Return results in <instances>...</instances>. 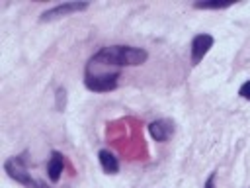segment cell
Returning a JSON list of instances; mask_svg holds the SVG:
<instances>
[{
  "mask_svg": "<svg viewBox=\"0 0 250 188\" xmlns=\"http://www.w3.org/2000/svg\"><path fill=\"white\" fill-rule=\"evenodd\" d=\"M88 8V2H64V4H57L55 8L47 10L41 14V22H51V20H57V18H64L68 14H74V12H82Z\"/></svg>",
  "mask_w": 250,
  "mask_h": 188,
  "instance_id": "cell-5",
  "label": "cell"
},
{
  "mask_svg": "<svg viewBox=\"0 0 250 188\" xmlns=\"http://www.w3.org/2000/svg\"><path fill=\"white\" fill-rule=\"evenodd\" d=\"M215 174H217V172H211V174L207 176V180H205V186H203V188H215Z\"/></svg>",
  "mask_w": 250,
  "mask_h": 188,
  "instance_id": "cell-12",
  "label": "cell"
},
{
  "mask_svg": "<svg viewBox=\"0 0 250 188\" xmlns=\"http://www.w3.org/2000/svg\"><path fill=\"white\" fill-rule=\"evenodd\" d=\"M229 6H232L230 0H227V2L211 0V2H195L193 4V8H197V10H223V8H229Z\"/></svg>",
  "mask_w": 250,
  "mask_h": 188,
  "instance_id": "cell-9",
  "label": "cell"
},
{
  "mask_svg": "<svg viewBox=\"0 0 250 188\" xmlns=\"http://www.w3.org/2000/svg\"><path fill=\"white\" fill-rule=\"evenodd\" d=\"M98 161H100L102 170H104L105 174H115V172L119 170V161H117V157H115L111 151H107V149H102V151L98 153Z\"/></svg>",
  "mask_w": 250,
  "mask_h": 188,
  "instance_id": "cell-8",
  "label": "cell"
},
{
  "mask_svg": "<svg viewBox=\"0 0 250 188\" xmlns=\"http://www.w3.org/2000/svg\"><path fill=\"white\" fill-rule=\"evenodd\" d=\"M238 96H242L244 100H248V102H250V80H246V82L238 88Z\"/></svg>",
  "mask_w": 250,
  "mask_h": 188,
  "instance_id": "cell-11",
  "label": "cell"
},
{
  "mask_svg": "<svg viewBox=\"0 0 250 188\" xmlns=\"http://www.w3.org/2000/svg\"><path fill=\"white\" fill-rule=\"evenodd\" d=\"M215 39L213 35L209 33H197L193 39H191V45H189V55H191V65H199L203 61V57L209 53V49L213 47Z\"/></svg>",
  "mask_w": 250,
  "mask_h": 188,
  "instance_id": "cell-4",
  "label": "cell"
},
{
  "mask_svg": "<svg viewBox=\"0 0 250 188\" xmlns=\"http://www.w3.org/2000/svg\"><path fill=\"white\" fill-rule=\"evenodd\" d=\"M174 129H176V125H174V121L172 119H154V121H150L148 123V133H150V137L154 139V141H158V143H164V141H168L172 135H174Z\"/></svg>",
  "mask_w": 250,
  "mask_h": 188,
  "instance_id": "cell-6",
  "label": "cell"
},
{
  "mask_svg": "<svg viewBox=\"0 0 250 188\" xmlns=\"http://www.w3.org/2000/svg\"><path fill=\"white\" fill-rule=\"evenodd\" d=\"M62 168H64V155L59 153V151H51L49 163H47L49 180H51V182H59V178H61V174H62Z\"/></svg>",
  "mask_w": 250,
  "mask_h": 188,
  "instance_id": "cell-7",
  "label": "cell"
},
{
  "mask_svg": "<svg viewBox=\"0 0 250 188\" xmlns=\"http://www.w3.org/2000/svg\"><path fill=\"white\" fill-rule=\"evenodd\" d=\"M4 170H6V174H8L12 180L23 184L25 188H51L49 184H45L43 180L33 178V176L27 172V168H25V153L20 155V157H10V159L4 163Z\"/></svg>",
  "mask_w": 250,
  "mask_h": 188,
  "instance_id": "cell-2",
  "label": "cell"
},
{
  "mask_svg": "<svg viewBox=\"0 0 250 188\" xmlns=\"http://www.w3.org/2000/svg\"><path fill=\"white\" fill-rule=\"evenodd\" d=\"M55 98H57V110L62 112L64 106H66V90H64L62 86H59L57 92H55Z\"/></svg>",
  "mask_w": 250,
  "mask_h": 188,
  "instance_id": "cell-10",
  "label": "cell"
},
{
  "mask_svg": "<svg viewBox=\"0 0 250 188\" xmlns=\"http://www.w3.org/2000/svg\"><path fill=\"white\" fill-rule=\"evenodd\" d=\"M84 84L92 92H111L119 84V70L115 72H86L84 70Z\"/></svg>",
  "mask_w": 250,
  "mask_h": 188,
  "instance_id": "cell-3",
  "label": "cell"
},
{
  "mask_svg": "<svg viewBox=\"0 0 250 188\" xmlns=\"http://www.w3.org/2000/svg\"><path fill=\"white\" fill-rule=\"evenodd\" d=\"M148 59L146 49L129 45H111L96 51L86 63V72H115L123 67H139Z\"/></svg>",
  "mask_w": 250,
  "mask_h": 188,
  "instance_id": "cell-1",
  "label": "cell"
}]
</instances>
